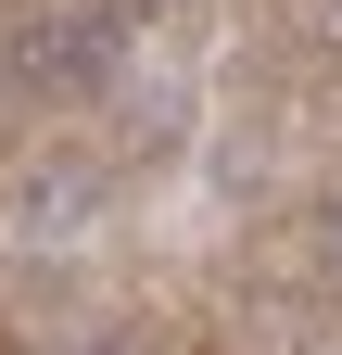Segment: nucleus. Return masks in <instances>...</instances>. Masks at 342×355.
I'll return each mask as SVG.
<instances>
[{
	"label": "nucleus",
	"mask_w": 342,
	"mask_h": 355,
	"mask_svg": "<svg viewBox=\"0 0 342 355\" xmlns=\"http://www.w3.org/2000/svg\"><path fill=\"white\" fill-rule=\"evenodd\" d=\"M102 51H114L102 26H51V38H26V76H64V89H89V76H102Z\"/></svg>",
	"instance_id": "1"
},
{
	"label": "nucleus",
	"mask_w": 342,
	"mask_h": 355,
	"mask_svg": "<svg viewBox=\"0 0 342 355\" xmlns=\"http://www.w3.org/2000/svg\"><path fill=\"white\" fill-rule=\"evenodd\" d=\"M330 241H342V216H330Z\"/></svg>",
	"instance_id": "2"
}]
</instances>
